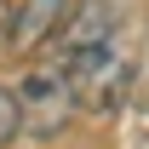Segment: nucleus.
Listing matches in <instances>:
<instances>
[{
	"instance_id": "1",
	"label": "nucleus",
	"mask_w": 149,
	"mask_h": 149,
	"mask_svg": "<svg viewBox=\"0 0 149 149\" xmlns=\"http://www.w3.org/2000/svg\"><path fill=\"white\" fill-rule=\"evenodd\" d=\"M132 63H138V52H132V40L115 29L97 52L63 63L57 74L69 80L74 109H86V115H109V109H120V97H126V86H132Z\"/></svg>"
},
{
	"instance_id": "2",
	"label": "nucleus",
	"mask_w": 149,
	"mask_h": 149,
	"mask_svg": "<svg viewBox=\"0 0 149 149\" xmlns=\"http://www.w3.org/2000/svg\"><path fill=\"white\" fill-rule=\"evenodd\" d=\"M12 97H17V126L29 138H57V132L69 126V115H74V92H69V80L52 63L46 69H29Z\"/></svg>"
},
{
	"instance_id": "3",
	"label": "nucleus",
	"mask_w": 149,
	"mask_h": 149,
	"mask_svg": "<svg viewBox=\"0 0 149 149\" xmlns=\"http://www.w3.org/2000/svg\"><path fill=\"white\" fill-rule=\"evenodd\" d=\"M115 29H120L115 0H74V12L57 23V35H52V69H63V63H74V57L97 52Z\"/></svg>"
},
{
	"instance_id": "4",
	"label": "nucleus",
	"mask_w": 149,
	"mask_h": 149,
	"mask_svg": "<svg viewBox=\"0 0 149 149\" xmlns=\"http://www.w3.org/2000/svg\"><path fill=\"white\" fill-rule=\"evenodd\" d=\"M69 12H74V0H17V12L6 23V40H12L17 52H40Z\"/></svg>"
},
{
	"instance_id": "5",
	"label": "nucleus",
	"mask_w": 149,
	"mask_h": 149,
	"mask_svg": "<svg viewBox=\"0 0 149 149\" xmlns=\"http://www.w3.org/2000/svg\"><path fill=\"white\" fill-rule=\"evenodd\" d=\"M17 97H12V86H0V149L12 143V138H17Z\"/></svg>"
}]
</instances>
